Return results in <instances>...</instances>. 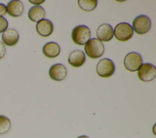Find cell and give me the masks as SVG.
<instances>
[{
    "label": "cell",
    "instance_id": "22",
    "mask_svg": "<svg viewBox=\"0 0 156 138\" xmlns=\"http://www.w3.org/2000/svg\"><path fill=\"white\" fill-rule=\"evenodd\" d=\"M77 138H90V137L87 136H79L78 137H77Z\"/></svg>",
    "mask_w": 156,
    "mask_h": 138
},
{
    "label": "cell",
    "instance_id": "13",
    "mask_svg": "<svg viewBox=\"0 0 156 138\" xmlns=\"http://www.w3.org/2000/svg\"><path fill=\"white\" fill-rule=\"evenodd\" d=\"M7 7V12L9 15L13 17H18L21 16L24 9L23 3L18 0L10 1L8 2Z\"/></svg>",
    "mask_w": 156,
    "mask_h": 138
},
{
    "label": "cell",
    "instance_id": "3",
    "mask_svg": "<svg viewBox=\"0 0 156 138\" xmlns=\"http://www.w3.org/2000/svg\"><path fill=\"white\" fill-rule=\"evenodd\" d=\"M113 35L120 41L129 40L133 35V29L132 26L126 22L118 24L113 30Z\"/></svg>",
    "mask_w": 156,
    "mask_h": 138
},
{
    "label": "cell",
    "instance_id": "8",
    "mask_svg": "<svg viewBox=\"0 0 156 138\" xmlns=\"http://www.w3.org/2000/svg\"><path fill=\"white\" fill-rule=\"evenodd\" d=\"M68 71L66 67L61 63H57L51 66L49 70V75L51 79L54 81H62L67 76Z\"/></svg>",
    "mask_w": 156,
    "mask_h": 138
},
{
    "label": "cell",
    "instance_id": "1",
    "mask_svg": "<svg viewBox=\"0 0 156 138\" xmlns=\"http://www.w3.org/2000/svg\"><path fill=\"white\" fill-rule=\"evenodd\" d=\"M105 50L104 45L98 38L90 39L85 45V52L91 58H98L103 55Z\"/></svg>",
    "mask_w": 156,
    "mask_h": 138
},
{
    "label": "cell",
    "instance_id": "11",
    "mask_svg": "<svg viewBox=\"0 0 156 138\" xmlns=\"http://www.w3.org/2000/svg\"><path fill=\"white\" fill-rule=\"evenodd\" d=\"M85 53L80 50H75L71 52L68 58V63L75 67L82 66L85 63Z\"/></svg>",
    "mask_w": 156,
    "mask_h": 138
},
{
    "label": "cell",
    "instance_id": "20",
    "mask_svg": "<svg viewBox=\"0 0 156 138\" xmlns=\"http://www.w3.org/2000/svg\"><path fill=\"white\" fill-rule=\"evenodd\" d=\"M7 13V7L2 3H0V16L5 15Z\"/></svg>",
    "mask_w": 156,
    "mask_h": 138
},
{
    "label": "cell",
    "instance_id": "6",
    "mask_svg": "<svg viewBox=\"0 0 156 138\" xmlns=\"http://www.w3.org/2000/svg\"><path fill=\"white\" fill-rule=\"evenodd\" d=\"M115 71V65L109 58H103L99 61L96 65V72L101 77H109Z\"/></svg>",
    "mask_w": 156,
    "mask_h": 138
},
{
    "label": "cell",
    "instance_id": "5",
    "mask_svg": "<svg viewBox=\"0 0 156 138\" xmlns=\"http://www.w3.org/2000/svg\"><path fill=\"white\" fill-rule=\"evenodd\" d=\"M133 29L140 35H143L149 31L152 22L151 19L146 15H140L137 16L132 22Z\"/></svg>",
    "mask_w": 156,
    "mask_h": 138
},
{
    "label": "cell",
    "instance_id": "12",
    "mask_svg": "<svg viewBox=\"0 0 156 138\" xmlns=\"http://www.w3.org/2000/svg\"><path fill=\"white\" fill-rule=\"evenodd\" d=\"M20 38V35L18 31L14 29H6L2 35L3 43L9 46L15 45Z\"/></svg>",
    "mask_w": 156,
    "mask_h": 138
},
{
    "label": "cell",
    "instance_id": "7",
    "mask_svg": "<svg viewBox=\"0 0 156 138\" xmlns=\"http://www.w3.org/2000/svg\"><path fill=\"white\" fill-rule=\"evenodd\" d=\"M139 78L144 82L152 81L156 76V67L151 63L142 64L138 71Z\"/></svg>",
    "mask_w": 156,
    "mask_h": 138
},
{
    "label": "cell",
    "instance_id": "15",
    "mask_svg": "<svg viewBox=\"0 0 156 138\" xmlns=\"http://www.w3.org/2000/svg\"><path fill=\"white\" fill-rule=\"evenodd\" d=\"M46 15L45 10L43 7L40 5H35L32 7L28 12L29 18L34 22H38L44 19Z\"/></svg>",
    "mask_w": 156,
    "mask_h": 138
},
{
    "label": "cell",
    "instance_id": "18",
    "mask_svg": "<svg viewBox=\"0 0 156 138\" xmlns=\"http://www.w3.org/2000/svg\"><path fill=\"white\" fill-rule=\"evenodd\" d=\"M8 21L3 16H0V33L4 32L8 27Z\"/></svg>",
    "mask_w": 156,
    "mask_h": 138
},
{
    "label": "cell",
    "instance_id": "21",
    "mask_svg": "<svg viewBox=\"0 0 156 138\" xmlns=\"http://www.w3.org/2000/svg\"><path fill=\"white\" fill-rule=\"evenodd\" d=\"M29 2H31L32 4H34L39 5V4H41L43 3L44 2V0H42V1H31V0H30Z\"/></svg>",
    "mask_w": 156,
    "mask_h": 138
},
{
    "label": "cell",
    "instance_id": "2",
    "mask_svg": "<svg viewBox=\"0 0 156 138\" xmlns=\"http://www.w3.org/2000/svg\"><path fill=\"white\" fill-rule=\"evenodd\" d=\"M71 37L76 44L78 45L85 44L91 37L90 29L85 25L76 26L72 31Z\"/></svg>",
    "mask_w": 156,
    "mask_h": 138
},
{
    "label": "cell",
    "instance_id": "9",
    "mask_svg": "<svg viewBox=\"0 0 156 138\" xmlns=\"http://www.w3.org/2000/svg\"><path fill=\"white\" fill-rule=\"evenodd\" d=\"M96 36L101 41L107 42L113 37V29L112 26L108 23L101 24L96 30Z\"/></svg>",
    "mask_w": 156,
    "mask_h": 138
},
{
    "label": "cell",
    "instance_id": "4",
    "mask_svg": "<svg viewBox=\"0 0 156 138\" xmlns=\"http://www.w3.org/2000/svg\"><path fill=\"white\" fill-rule=\"evenodd\" d=\"M143 64L141 55L136 52L128 53L124 59L125 68L130 72H135L139 69Z\"/></svg>",
    "mask_w": 156,
    "mask_h": 138
},
{
    "label": "cell",
    "instance_id": "17",
    "mask_svg": "<svg viewBox=\"0 0 156 138\" xmlns=\"http://www.w3.org/2000/svg\"><path fill=\"white\" fill-rule=\"evenodd\" d=\"M10 127V119L3 115H0V134H4L9 132Z\"/></svg>",
    "mask_w": 156,
    "mask_h": 138
},
{
    "label": "cell",
    "instance_id": "16",
    "mask_svg": "<svg viewBox=\"0 0 156 138\" xmlns=\"http://www.w3.org/2000/svg\"><path fill=\"white\" fill-rule=\"evenodd\" d=\"M77 2L80 8L87 12L94 10L98 5V1L96 0H79Z\"/></svg>",
    "mask_w": 156,
    "mask_h": 138
},
{
    "label": "cell",
    "instance_id": "14",
    "mask_svg": "<svg viewBox=\"0 0 156 138\" xmlns=\"http://www.w3.org/2000/svg\"><path fill=\"white\" fill-rule=\"evenodd\" d=\"M43 53L48 58H55L60 54V47L58 44L55 42H48L43 46Z\"/></svg>",
    "mask_w": 156,
    "mask_h": 138
},
{
    "label": "cell",
    "instance_id": "19",
    "mask_svg": "<svg viewBox=\"0 0 156 138\" xmlns=\"http://www.w3.org/2000/svg\"><path fill=\"white\" fill-rule=\"evenodd\" d=\"M6 49L4 44L0 41V59L2 58L5 54Z\"/></svg>",
    "mask_w": 156,
    "mask_h": 138
},
{
    "label": "cell",
    "instance_id": "10",
    "mask_svg": "<svg viewBox=\"0 0 156 138\" xmlns=\"http://www.w3.org/2000/svg\"><path fill=\"white\" fill-rule=\"evenodd\" d=\"M36 30L40 35L43 37H47L53 32L54 24L49 19L44 18L37 22Z\"/></svg>",
    "mask_w": 156,
    "mask_h": 138
}]
</instances>
